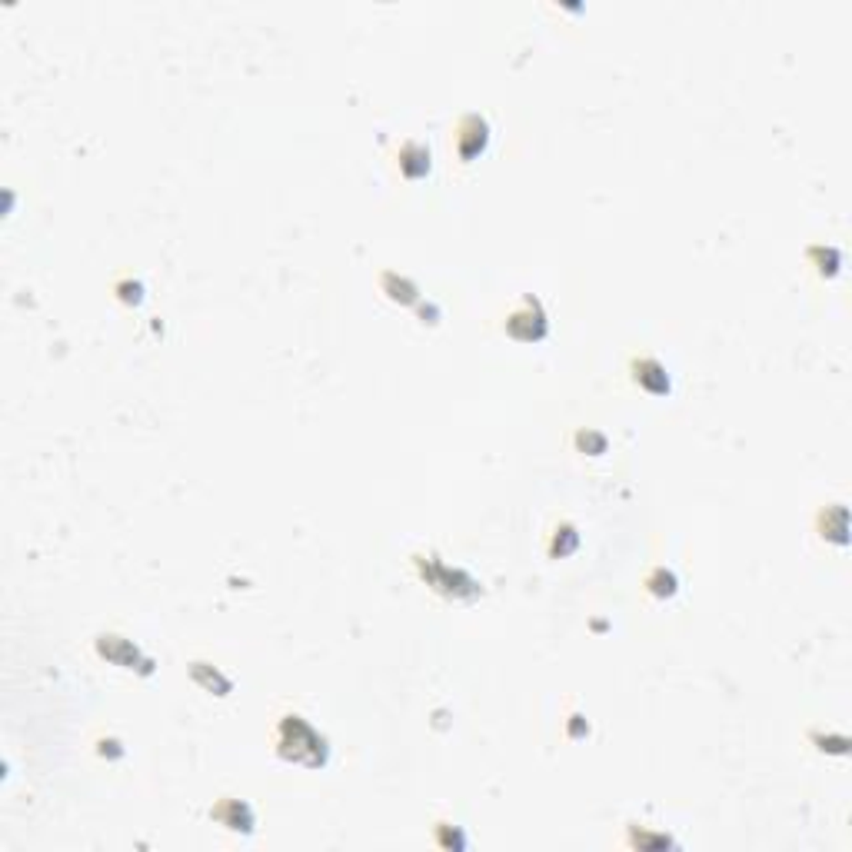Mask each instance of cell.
Masks as SVG:
<instances>
[{
	"mask_svg": "<svg viewBox=\"0 0 852 852\" xmlns=\"http://www.w3.org/2000/svg\"><path fill=\"white\" fill-rule=\"evenodd\" d=\"M277 753L287 763L307 766V769H320L330 759L327 739L320 736L303 716H283L277 723Z\"/></svg>",
	"mask_w": 852,
	"mask_h": 852,
	"instance_id": "cell-1",
	"label": "cell"
},
{
	"mask_svg": "<svg viewBox=\"0 0 852 852\" xmlns=\"http://www.w3.org/2000/svg\"><path fill=\"white\" fill-rule=\"evenodd\" d=\"M417 566H420V576L426 580V586H433L436 593H443L450 600H473V596L483 593L480 583H476L470 573L446 566L440 556H420Z\"/></svg>",
	"mask_w": 852,
	"mask_h": 852,
	"instance_id": "cell-2",
	"label": "cell"
},
{
	"mask_svg": "<svg viewBox=\"0 0 852 852\" xmlns=\"http://www.w3.org/2000/svg\"><path fill=\"white\" fill-rule=\"evenodd\" d=\"M486 144H490V124H486L480 114H470L460 120V130H456V154H460V160H476V157L483 154Z\"/></svg>",
	"mask_w": 852,
	"mask_h": 852,
	"instance_id": "cell-3",
	"label": "cell"
},
{
	"mask_svg": "<svg viewBox=\"0 0 852 852\" xmlns=\"http://www.w3.org/2000/svg\"><path fill=\"white\" fill-rule=\"evenodd\" d=\"M506 333L516 340H540L543 333H546V313H543L540 300L526 297L523 307L513 310L510 320H506Z\"/></svg>",
	"mask_w": 852,
	"mask_h": 852,
	"instance_id": "cell-4",
	"label": "cell"
},
{
	"mask_svg": "<svg viewBox=\"0 0 852 852\" xmlns=\"http://www.w3.org/2000/svg\"><path fill=\"white\" fill-rule=\"evenodd\" d=\"M210 819L220 823L223 829H230V833L250 836L253 829H257V813H253V806L243 803V799H220V803L210 809Z\"/></svg>",
	"mask_w": 852,
	"mask_h": 852,
	"instance_id": "cell-5",
	"label": "cell"
},
{
	"mask_svg": "<svg viewBox=\"0 0 852 852\" xmlns=\"http://www.w3.org/2000/svg\"><path fill=\"white\" fill-rule=\"evenodd\" d=\"M633 370H636L633 377H636V383L643 390H649V393H669V373L659 360L639 357V360H633Z\"/></svg>",
	"mask_w": 852,
	"mask_h": 852,
	"instance_id": "cell-6",
	"label": "cell"
},
{
	"mask_svg": "<svg viewBox=\"0 0 852 852\" xmlns=\"http://www.w3.org/2000/svg\"><path fill=\"white\" fill-rule=\"evenodd\" d=\"M97 653L104 659H110L114 666H124V669H134L137 659H140V649L130 643V639L124 636H100L97 639Z\"/></svg>",
	"mask_w": 852,
	"mask_h": 852,
	"instance_id": "cell-7",
	"label": "cell"
},
{
	"mask_svg": "<svg viewBox=\"0 0 852 852\" xmlns=\"http://www.w3.org/2000/svg\"><path fill=\"white\" fill-rule=\"evenodd\" d=\"M400 170H403L410 180L426 177L430 174V150H426L423 144H407L400 150Z\"/></svg>",
	"mask_w": 852,
	"mask_h": 852,
	"instance_id": "cell-8",
	"label": "cell"
},
{
	"mask_svg": "<svg viewBox=\"0 0 852 852\" xmlns=\"http://www.w3.org/2000/svg\"><path fill=\"white\" fill-rule=\"evenodd\" d=\"M383 290L390 293V300H397V303H417L420 300L417 283L407 280V277H397V273H383Z\"/></svg>",
	"mask_w": 852,
	"mask_h": 852,
	"instance_id": "cell-9",
	"label": "cell"
},
{
	"mask_svg": "<svg viewBox=\"0 0 852 852\" xmlns=\"http://www.w3.org/2000/svg\"><path fill=\"white\" fill-rule=\"evenodd\" d=\"M190 673H194V679L200 683V686L217 689V696H227V693H230V686H233V683L223 676L220 669H210L207 663H194V666H190Z\"/></svg>",
	"mask_w": 852,
	"mask_h": 852,
	"instance_id": "cell-10",
	"label": "cell"
},
{
	"mask_svg": "<svg viewBox=\"0 0 852 852\" xmlns=\"http://www.w3.org/2000/svg\"><path fill=\"white\" fill-rule=\"evenodd\" d=\"M433 833H436V846H443V849H466V836L460 833L456 826L440 823V826H433Z\"/></svg>",
	"mask_w": 852,
	"mask_h": 852,
	"instance_id": "cell-11",
	"label": "cell"
},
{
	"mask_svg": "<svg viewBox=\"0 0 852 852\" xmlns=\"http://www.w3.org/2000/svg\"><path fill=\"white\" fill-rule=\"evenodd\" d=\"M646 586H649V593H656V596H673V593H676V576L666 570H656L646 580Z\"/></svg>",
	"mask_w": 852,
	"mask_h": 852,
	"instance_id": "cell-12",
	"label": "cell"
}]
</instances>
